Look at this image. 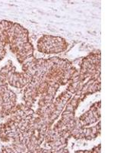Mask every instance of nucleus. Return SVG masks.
Instances as JSON below:
<instances>
[{
  "instance_id": "nucleus-1",
  "label": "nucleus",
  "mask_w": 114,
  "mask_h": 153,
  "mask_svg": "<svg viewBox=\"0 0 114 153\" xmlns=\"http://www.w3.org/2000/svg\"><path fill=\"white\" fill-rule=\"evenodd\" d=\"M68 44L65 39L59 37L44 35L40 38L37 43L39 51L47 54H57L67 48Z\"/></svg>"
}]
</instances>
